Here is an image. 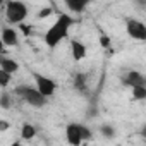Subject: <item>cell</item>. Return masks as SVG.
I'll return each instance as SVG.
<instances>
[{
  "mask_svg": "<svg viewBox=\"0 0 146 146\" xmlns=\"http://www.w3.org/2000/svg\"><path fill=\"white\" fill-rule=\"evenodd\" d=\"M76 24V19L72 17L70 14H58L57 16V19H55V23L46 29V33H45V45L46 46H50V48H55V46H58L67 36H69V31H70V28Z\"/></svg>",
  "mask_w": 146,
  "mask_h": 146,
  "instance_id": "1",
  "label": "cell"
},
{
  "mask_svg": "<svg viewBox=\"0 0 146 146\" xmlns=\"http://www.w3.org/2000/svg\"><path fill=\"white\" fill-rule=\"evenodd\" d=\"M29 14V7L24 2H17V0H11L5 4V19L11 24H23Z\"/></svg>",
  "mask_w": 146,
  "mask_h": 146,
  "instance_id": "2",
  "label": "cell"
},
{
  "mask_svg": "<svg viewBox=\"0 0 146 146\" xmlns=\"http://www.w3.org/2000/svg\"><path fill=\"white\" fill-rule=\"evenodd\" d=\"M16 93L28 103V105H31V107H35V108H41V107H45L46 105V98L45 96H41L40 93H38V90L36 88H33V86H17L16 88Z\"/></svg>",
  "mask_w": 146,
  "mask_h": 146,
  "instance_id": "3",
  "label": "cell"
},
{
  "mask_svg": "<svg viewBox=\"0 0 146 146\" xmlns=\"http://www.w3.org/2000/svg\"><path fill=\"white\" fill-rule=\"evenodd\" d=\"M33 79H35V83H36L35 88L38 90V93H40L41 96H45V98L48 100L50 96L55 95V91H57V83H55L52 78L35 72V74H33Z\"/></svg>",
  "mask_w": 146,
  "mask_h": 146,
  "instance_id": "4",
  "label": "cell"
},
{
  "mask_svg": "<svg viewBox=\"0 0 146 146\" xmlns=\"http://www.w3.org/2000/svg\"><path fill=\"white\" fill-rule=\"evenodd\" d=\"M125 31H127V35L132 40H137V41H144L146 40V24L143 21H139V19L129 17L125 21Z\"/></svg>",
  "mask_w": 146,
  "mask_h": 146,
  "instance_id": "5",
  "label": "cell"
},
{
  "mask_svg": "<svg viewBox=\"0 0 146 146\" xmlns=\"http://www.w3.org/2000/svg\"><path fill=\"white\" fill-rule=\"evenodd\" d=\"M65 139L70 146H81L83 144V131H81V124H74L70 122L65 125Z\"/></svg>",
  "mask_w": 146,
  "mask_h": 146,
  "instance_id": "6",
  "label": "cell"
},
{
  "mask_svg": "<svg viewBox=\"0 0 146 146\" xmlns=\"http://www.w3.org/2000/svg\"><path fill=\"white\" fill-rule=\"evenodd\" d=\"M70 55L76 62H81L86 58L88 55V50H86V45L79 40H70Z\"/></svg>",
  "mask_w": 146,
  "mask_h": 146,
  "instance_id": "7",
  "label": "cell"
},
{
  "mask_svg": "<svg viewBox=\"0 0 146 146\" xmlns=\"http://www.w3.org/2000/svg\"><path fill=\"white\" fill-rule=\"evenodd\" d=\"M124 84L125 86H131V88H136V86H146V79L141 72L137 70H129L127 74L124 76Z\"/></svg>",
  "mask_w": 146,
  "mask_h": 146,
  "instance_id": "8",
  "label": "cell"
},
{
  "mask_svg": "<svg viewBox=\"0 0 146 146\" xmlns=\"http://www.w3.org/2000/svg\"><path fill=\"white\" fill-rule=\"evenodd\" d=\"M0 40H2L4 46H16L19 43V36H17V31L14 28H4L2 33H0Z\"/></svg>",
  "mask_w": 146,
  "mask_h": 146,
  "instance_id": "9",
  "label": "cell"
},
{
  "mask_svg": "<svg viewBox=\"0 0 146 146\" xmlns=\"http://www.w3.org/2000/svg\"><path fill=\"white\" fill-rule=\"evenodd\" d=\"M0 69H2L4 72H7V74H16V72L19 70V64L14 60V58H9V57H0Z\"/></svg>",
  "mask_w": 146,
  "mask_h": 146,
  "instance_id": "10",
  "label": "cell"
},
{
  "mask_svg": "<svg viewBox=\"0 0 146 146\" xmlns=\"http://www.w3.org/2000/svg\"><path fill=\"white\" fill-rule=\"evenodd\" d=\"M35 136H36V127L33 124H29V122L23 124V127H21V137L24 141H31Z\"/></svg>",
  "mask_w": 146,
  "mask_h": 146,
  "instance_id": "11",
  "label": "cell"
},
{
  "mask_svg": "<svg viewBox=\"0 0 146 146\" xmlns=\"http://www.w3.org/2000/svg\"><path fill=\"white\" fill-rule=\"evenodd\" d=\"M65 5H67V9L72 11V14H81L88 7V2H74V0H67Z\"/></svg>",
  "mask_w": 146,
  "mask_h": 146,
  "instance_id": "12",
  "label": "cell"
},
{
  "mask_svg": "<svg viewBox=\"0 0 146 146\" xmlns=\"http://www.w3.org/2000/svg\"><path fill=\"white\" fill-rule=\"evenodd\" d=\"M146 98V86H136L132 88V100H144Z\"/></svg>",
  "mask_w": 146,
  "mask_h": 146,
  "instance_id": "13",
  "label": "cell"
},
{
  "mask_svg": "<svg viewBox=\"0 0 146 146\" xmlns=\"http://www.w3.org/2000/svg\"><path fill=\"white\" fill-rule=\"evenodd\" d=\"M11 83H12V76L0 69V88H7Z\"/></svg>",
  "mask_w": 146,
  "mask_h": 146,
  "instance_id": "14",
  "label": "cell"
},
{
  "mask_svg": "<svg viewBox=\"0 0 146 146\" xmlns=\"http://www.w3.org/2000/svg\"><path fill=\"white\" fill-rule=\"evenodd\" d=\"M52 14H53V9H52L50 5H46V7H43V9H40L36 16H38V19H46V17H50Z\"/></svg>",
  "mask_w": 146,
  "mask_h": 146,
  "instance_id": "15",
  "label": "cell"
},
{
  "mask_svg": "<svg viewBox=\"0 0 146 146\" xmlns=\"http://www.w3.org/2000/svg\"><path fill=\"white\" fill-rule=\"evenodd\" d=\"M102 134L105 136V137H108V139H112L113 136H115V129L112 127V125H108V124H105V125H102Z\"/></svg>",
  "mask_w": 146,
  "mask_h": 146,
  "instance_id": "16",
  "label": "cell"
},
{
  "mask_svg": "<svg viewBox=\"0 0 146 146\" xmlns=\"http://www.w3.org/2000/svg\"><path fill=\"white\" fill-rule=\"evenodd\" d=\"M81 131H83V141H88V139H91V137H93L91 129H88V127H86V125H83V124H81Z\"/></svg>",
  "mask_w": 146,
  "mask_h": 146,
  "instance_id": "17",
  "label": "cell"
},
{
  "mask_svg": "<svg viewBox=\"0 0 146 146\" xmlns=\"http://www.w3.org/2000/svg\"><path fill=\"white\" fill-rule=\"evenodd\" d=\"M0 105H2L4 108H9L11 107V98H9V95H2V96H0Z\"/></svg>",
  "mask_w": 146,
  "mask_h": 146,
  "instance_id": "18",
  "label": "cell"
},
{
  "mask_svg": "<svg viewBox=\"0 0 146 146\" xmlns=\"http://www.w3.org/2000/svg\"><path fill=\"white\" fill-rule=\"evenodd\" d=\"M11 129V122L5 120V119H0V132H5Z\"/></svg>",
  "mask_w": 146,
  "mask_h": 146,
  "instance_id": "19",
  "label": "cell"
},
{
  "mask_svg": "<svg viewBox=\"0 0 146 146\" xmlns=\"http://www.w3.org/2000/svg\"><path fill=\"white\" fill-rule=\"evenodd\" d=\"M100 45H102L103 48L110 46V38H108L107 35H102V36H100Z\"/></svg>",
  "mask_w": 146,
  "mask_h": 146,
  "instance_id": "20",
  "label": "cell"
},
{
  "mask_svg": "<svg viewBox=\"0 0 146 146\" xmlns=\"http://www.w3.org/2000/svg\"><path fill=\"white\" fill-rule=\"evenodd\" d=\"M19 28H21V31H23L26 36H29V35H31V26H28V24H24V23H23V24H19Z\"/></svg>",
  "mask_w": 146,
  "mask_h": 146,
  "instance_id": "21",
  "label": "cell"
},
{
  "mask_svg": "<svg viewBox=\"0 0 146 146\" xmlns=\"http://www.w3.org/2000/svg\"><path fill=\"white\" fill-rule=\"evenodd\" d=\"M11 146H24V144H23V143H21V141H14V143H12V144H11Z\"/></svg>",
  "mask_w": 146,
  "mask_h": 146,
  "instance_id": "22",
  "label": "cell"
},
{
  "mask_svg": "<svg viewBox=\"0 0 146 146\" xmlns=\"http://www.w3.org/2000/svg\"><path fill=\"white\" fill-rule=\"evenodd\" d=\"M4 48H5V46H4V43H2V40H0V52H4Z\"/></svg>",
  "mask_w": 146,
  "mask_h": 146,
  "instance_id": "23",
  "label": "cell"
}]
</instances>
